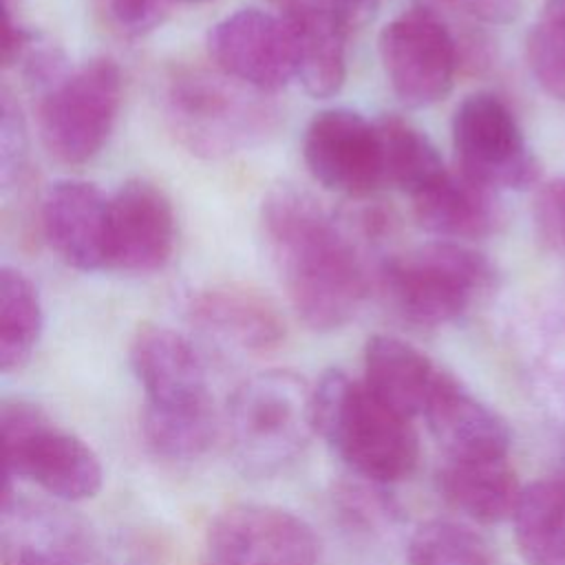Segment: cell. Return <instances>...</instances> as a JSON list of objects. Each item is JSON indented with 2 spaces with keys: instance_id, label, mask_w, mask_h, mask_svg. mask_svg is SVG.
<instances>
[{
  "instance_id": "6",
  "label": "cell",
  "mask_w": 565,
  "mask_h": 565,
  "mask_svg": "<svg viewBox=\"0 0 565 565\" xmlns=\"http://www.w3.org/2000/svg\"><path fill=\"white\" fill-rule=\"evenodd\" d=\"M497 269L457 241H430L384 258L377 285L391 309L415 327H444L494 289Z\"/></svg>"
},
{
  "instance_id": "20",
  "label": "cell",
  "mask_w": 565,
  "mask_h": 565,
  "mask_svg": "<svg viewBox=\"0 0 565 565\" xmlns=\"http://www.w3.org/2000/svg\"><path fill=\"white\" fill-rule=\"evenodd\" d=\"M444 371L411 342L377 333L364 344V377L369 391L395 413L413 419L424 415Z\"/></svg>"
},
{
  "instance_id": "27",
  "label": "cell",
  "mask_w": 565,
  "mask_h": 565,
  "mask_svg": "<svg viewBox=\"0 0 565 565\" xmlns=\"http://www.w3.org/2000/svg\"><path fill=\"white\" fill-rule=\"evenodd\" d=\"M525 57L536 84L565 104V35L539 20L527 33Z\"/></svg>"
},
{
  "instance_id": "1",
  "label": "cell",
  "mask_w": 565,
  "mask_h": 565,
  "mask_svg": "<svg viewBox=\"0 0 565 565\" xmlns=\"http://www.w3.org/2000/svg\"><path fill=\"white\" fill-rule=\"evenodd\" d=\"M260 223L296 316L318 333L347 327L369 296L366 258L353 227L291 183L265 194Z\"/></svg>"
},
{
  "instance_id": "25",
  "label": "cell",
  "mask_w": 565,
  "mask_h": 565,
  "mask_svg": "<svg viewBox=\"0 0 565 565\" xmlns=\"http://www.w3.org/2000/svg\"><path fill=\"white\" fill-rule=\"evenodd\" d=\"M44 327L38 287L18 267H0V369L20 371L33 355Z\"/></svg>"
},
{
  "instance_id": "21",
  "label": "cell",
  "mask_w": 565,
  "mask_h": 565,
  "mask_svg": "<svg viewBox=\"0 0 565 565\" xmlns=\"http://www.w3.org/2000/svg\"><path fill=\"white\" fill-rule=\"evenodd\" d=\"M441 497L463 516L492 525L512 519L521 497L516 472L503 459H446L437 470Z\"/></svg>"
},
{
  "instance_id": "24",
  "label": "cell",
  "mask_w": 565,
  "mask_h": 565,
  "mask_svg": "<svg viewBox=\"0 0 565 565\" xmlns=\"http://www.w3.org/2000/svg\"><path fill=\"white\" fill-rule=\"evenodd\" d=\"M377 128L386 185L415 199L448 172L435 143L411 121L397 115H384L377 119Z\"/></svg>"
},
{
  "instance_id": "34",
  "label": "cell",
  "mask_w": 565,
  "mask_h": 565,
  "mask_svg": "<svg viewBox=\"0 0 565 565\" xmlns=\"http://www.w3.org/2000/svg\"><path fill=\"white\" fill-rule=\"evenodd\" d=\"M541 22L565 35V0H543Z\"/></svg>"
},
{
  "instance_id": "8",
  "label": "cell",
  "mask_w": 565,
  "mask_h": 565,
  "mask_svg": "<svg viewBox=\"0 0 565 565\" xmlns=\"http://www.w3.org/2000/svg\"><path fill=\"white\" fill-rule=\"evenodd\" d=\"M121 68L99 55L51 86L40 99V137L53 159L82 166L108 143L121 108Z\"/></svg>"
},
{
  "instance_id": "3",
  "label": "cell",
  "mask_w": 565,
  "mask_h": 565,
  "mask_svg": "<svg viewBox=\"0 0 565 565\" xmlns=\"http://www.w3.org/2000/svg\"><path fill=\"white\" fill-rule=\"evenodd\" d=\"M163 119L192 154L221 159L265 141L278 126L269 95L232 79L214 66H174L161 90Z\"/></svg>"
},
{
  "instance_id": "2",
  "label": "cell",
  "mask_w": 565,
  "mask_h": 565,
  "mask_svg": "<svg viewBox=\"0 0 565 565\" xmlns=\"http://www.w3.org/2000/svg\"><path fill=\"white\" fill-rule=\"evenodd\" d=\"M130 366L143 391L148 448L168 461L205 455L216 437V413L194 344L170 327L143 324L130 342Z\"/></svg>"
},
{
  "instance_id": "5",
  "label": "cell",
  "mask_w": 565,
  "mask_h": 565,
  "mask_svg": "<svg viewBox=\"0 0 565 565\" xmlns=\"http://www.w3.org/2000/svg\"><path fill=\"white\" fill-rule=\"evenodd\" d=\"M316 426L338 459L371 483L402 481L417 466L419 439L411 419L340 369L316 384Z\"/></svg>"
},
{
  "instance_id": "17",
  "label": "cell",
  "mask_w": 565,
  "mask_h": 565,
  "mask_svg": "<svg viewBox=\"0 0 565 565\" xmlns=\"http://www.w3.org/2000/svg\"><path fill=\"white\" fill-rule=\"evenodd\" d=\"M424 419L446 459H503L510 448L505 422L444 371Z\"/></svg>"
},
{
  "instance_id": "14",
  "label": "cell",
  "mask_w": 565,
  "mask_h": 565,
  "mask_svg": "<svg viewBox=\"0 0 565 565\" xmlns=\"http://www.w3.org/2000/svg\"><path fill=\"white\" fill-rule=\"evenodd\" d=\"M108 269H163L177 243V216L168 194L141 177L124 181L108 199Z\"/></svg>"
},
{
  "instance_id": "12",
  "label": "cell",
  "mask_w": 565,
  "mask_h": 565,
  "mask_svg": "<svg viewBox=\"0 0 565 565\" xmlns=\"http://www.w3.org/2000/svg\"><path fill=\"white\" fill-rule=\"evenodd\" d=\"M302 159L327 190L364 199L384 183V157L377 121L333 106L316 113L302 135Z\"/></svg>"
},
{
  "instance_id": "31",
  "label": "cell",
  "mask_w": 565,
  "mask_h": 565,
  "mask_svg": "<svg viewBox=\"0 0 565 565\" xmlns=\"http://www.w3.org/2000/svg\"><path fill=\"white\" fill-rule=\"evenodd\" d=\"M483 24H508L519 15L521 0H439Z\"/></svg>"
},
{
  "instance_id": "4",
  "label": "cell",
  "mask_w": 565,
  "mask_h": 565,
  "mask_svg": "<svg viewBox=\"0 0 565 565\" xmlns=\"http://www.w3.org/2000/svg\"><path fill=\"white\" fill-rule=\"evenodd\" d=\"M225 430L243 475L276 477L302 457L318 433L316 386L285 369L254 373L227 399Z\"/></svg>"
},
{
  "instance_id": "33",
  "label": "cell",
  "mask_w": 565,
  "mask_h": 565,
  "mask_svg": "<svg viewBox=\"0 0 565 565\" xmlns=\"http://www.w3.org/2000/svg\"><path fill=\"white\" fill-rule=\"evenodd\" d=\"M338 4L344 9V13L353 22V26H360L373 15L380 0H338Z\"/></svg>"
},
{
  "instance_id": "29",
  "label": "cell",
  "mask_w": 565,
  "mask_h": 565,
  "mask_svg": "<svg viewBox=\"0 0 565 565\" xmlns=\"http://www.w3.org/2000/svg\"><path fill=\"white\" fill-rule=\"evenodd\" d=\"M212 0H102L108 22L128 38H141L159 29L179 4H205Z\"/></svg>"
},
{
  "instance_id": "30",
  "label": "cell",
  "mask_w": 565,
  "mask_h": 565,
  "mask_svg": "<svg viewBox=\"0 0 565 565\" xmlns=\"http://www.w3.org/2000/svg\"><path fill=\"white\" fill-rule=\"evenodd\" d=\"M532 221L543 249L565 263V177L552 179L539 188Z\"/></svg>"
},
{
  "instance_id": "10",
  "label": "cell",
  "mask_w": 565,
  "mask_h": 565,
  "mask_svg": "<svg viewBox=\"0 0 565 565\" xmlns=\"http://www.w3.org/2000/svg\"><path fill=\"white\" fill-rule=\"evenodd\" d=\"M457 168L492 190H525L541 177L510 106L494 93L468 95L452 115Z\"/></svg>"
},
{
  "instance_id": "23",
  "label": "cell",
  "mask_w": 565,
  "mask_h": 565,
  "mask_svg": "<svg viewBox=\"0 0 565 565\" xmlns=\"http://www.w3.org/2000/svg\"><path fill=\"white\" fill-rule=\"evenodd\" d=\"M2 565H75L71 530L55 516L20 505L13 488L2 492Z\"/></svg>"
},
{
  "instance_id": "35",
  "label": "cell",
  "mask_w": 565,
  "mask_h": 565,
  "mask_svg": "<svg viewBox=\"0 0 565 565\" xmlns=\"http://www.w3.org/2000/svg\"><path fill=\"white\" fill-rule=\"evenodd\" d=\"M4 2H9V0H4Z\"/></svg>"
},
{
  "instance_id": "11",
  "label": "cell",
  "mask_w": 565,
  "mask_h": 565,
  "mask_svg": "<svg viewBox=\"0 0 565 565\" xmlns=\"http://www.w3.org/2000/svg\"><path fill=\"white\" fill-rule=\"evenodd\" d=\"M320 543L298 514L267 503H234L207 527L201 565H318Z\"/></svg>"
},
{
  "instance_id": "7",
  "label": "cell",
  "mask_w": 565,
  "mask_h": 565,
  "mask_svg": "<svg viewBox=\"0 0 565 565\" xmlns=\"http://www.w3.org/2000/svg\"><path fill=\"white\" fill-rule=\"evenodd\" d=\"M0 428L4 481L26 479L62 501L93 499L102 490L104 468L95 450L38 404L4 402Z\"/></svg>"
},
{
  "instance_id": "26",
  "label": "cell",
  "mask_w": 565,
  "mask_h": 565,
  "mask_svg": "<svg viewBox=\"0 0 565 565\" xmlns=\"http://www.w3.org/2000/svg\"><path fill=\"white\" fill-rule=\"evenodd\" d=\"M408 565H497L490 545L470 527L448 519L417 525L406 547Z\"/></svg>"
},
{
  "instance_id": "19",
  "label": "cell",
  "mask_w": 565,
  "mask_h": 565,
  "mask_svg": "<svg viewBox=\"0 0 565 565\" xmlns=\"http://www.w3.org/2000/svg\"><path fill=\"white\" fill-rule=\"evenodd\" d=\"M419 227L441 241H479L494 234L503 221L497 190L475 181L459 168L413 199Z\"/></svg>"
},
{
  "instance_id": "32",
  "label": "cell",
  "mask_w": 565,
  "mask_h": 565,
  "mask_svg": "<svg viewBox=\"0 0 565 565\" xmlns=\"http://www.w3.org/2000/svg\"><path fill=\"white\" fill-rule=\"evenodd\" d=\"M38 31L13 18L11 7L4 4V40H2V66L15 68L29 46L38 40Z\"/></svg>"
},
{
  "instance_id": "22",
  "label": "cell",
  "mask_w": 565,
  "mask_h": 565,
  "mask_svg": "<svg viewBox=\"0 0 565 565\" xmlns=\"http://www.w3.org/2000/svg\"><path fill=\"white\" fill-rule=\"evenodd\" d=\"M510 521L527 565H565V472L525 486Z\"/></svg>"
},
{
  "instance_id": "28",
  "label": "cell",
  "mask_w": 565,
  "mask_h": 565,
  "mask_svg": "<svg viewBox=\"0 0 565 565\" xmlns=\"http://www.w3.org/2000/svg\"><path fill=\"white\" fill-rule=\"evenodd\" d=\"M29 159V128L20 102L9 86L0 90V183L11 188L24 174Z\"/></svg>"
},
{
  "instance_id": "13",
  "label": "cell",
  "mask_w": 565,
  "mask_h": 565,
  "mask_svg": "<svg viewBox=\"0 0 565 565\" xmlns=\"http://www.w3.org/2000/svg\"><path fill=\"white\" fill-rule=\"evenodd\" d=\"M205 44L218 71L265 95L296 79L294 44L278 13L243 7L218 20Z\"/></svg>"
},
{
  "instance_id": "18",
  "label": "cell",
  "mask_w": 565,
  "mask_h": 565,
  "mask_svg": "<svg viewBox=\"0 0 565 565\" xmlns=\"http://www.w3.org/2000/svg\"><path fill=\"white\" fill-rule=\"evenodd\" d=\"M190 320L210 338L238 351H269L285 340L278 307L243 285H214L190 300Z\"/></svg>"
},
{
  "instance_id": "9",
  "label": "cell",
  "mask_w": 565,
  "mask_h": 565,
  "mask_svg": "<svg viewBox=\"0 0 565 565\" xmlns=\"http://www.w3.org/2000/svg\"><path fill=\"white\" fill-rule=\"evenodd\" d=\"M377 49L391 90L408 108L441 102L461 64V42L428 4H411L386 22Z\"/></svg>"
},
{
  "instance_id": "16",
  "label": "cell",
  "mask_w": 565,
  "mask_h": 565,
  "mask_svg": "<svg viewBox=\"0 0 565 565\" xmlns=\"http://www.w3.org/2000/svg\"><path fill=\"white\" fill-rule=\"evenodd\" d=\"M108 199L95 183L60 179L42 199V232L55 256L77 271L108 269Z\"/></svg>"
},
{
  "instance_id": "15",
  "label": "cell",
  "mask_w": 565,
  "mask_h": 565,
  "mask_svg": "<svg viewBox=\"0 0 565 565\" xmlns=\"http://www.w3.org/2000/svg\"><path fill=\"white\" fill-rule=\"evenodd\" d=\"M282 18L296 55V79L316 97L340 93L353 22L338 0H269Z\"/></svg>"
}]
</instances>
